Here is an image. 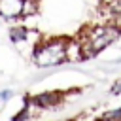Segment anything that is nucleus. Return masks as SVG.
<instances>
[{"instance_id":"f03ea898","label":"nucleus","mask_w":121,"mask_h":121,"mask_svg":"<svg viewBox=\"0 0 121 121\" xmlns=\"http://www.w3.org/2000/svg\"><path fill=\"white\" fill-rule=\"evenodd\" d=\"M119 36H121V28L106 23V25H98V26L81 30V34L78 38L81 42L85 59H93L100 51H104L106 47H110Z\"/></svg>"},{"instance_id":"9d476101","label":"nucleus","mask_w":121,"mask_h":121,"mask_svg":"<svg viewBox=\"0 0 121 121\" xmlns=\"http://www.w3.org/2000/svg\"><path fill=\"white\" fill-rule=\"evenodd\" d=\"M13 95H15V91H11V89H2V91H0V104L9 102V100L13 98Z\"/></svg>"},{"instance_id":"7ed1b4c3","label":"nucleus","mask_w":121,"mask_h":121,"mask_svg":"<svg viewBox=\"0 0 121 121\" xmlns=\"http://www.w3.org/2000/svg\"><path fill=\"white\" fill-rule=\"evenodd\" d=\"M62 98H64V95L59 91H43V93L30 96V102L36 110H53L62 104Z\"/></svg>"},{"instance_id":"f8f14e48","label":"nucleus","mask_w":121,"mask_h":121,"mask_svg":"<svg viewBox=\"0 0 121 121\" xmlns=\"http://www.w3.org/2000/svg\"><path fill=\"white\" fill-rule=\"evenodd\" d=\"M115 62H121V57H119V59H117V60H115Z\"/></svg>"},{"instance_id":"6e6552de","label":"nucleus","mask_w":121,"mask_h":121,"mask_svg":"<svg viewBox=\"0 0 121 121\" xmlns=\"http://www.w3.org/2000/svg\"><path fill=\"white\" fill-rule=\"evenodd\" d=\"M40 9V0H23V17H34Z\"/></svg>"},{"instance_id":"9b49d317","label":"nucleus","mask_w":121,"mask_h":121,"mask_svg":"<svg viewBox=\"0 0 121 121\" xmlns=\"http://www.w3.org/2000/svg\"><path fill=\"white\" fill-rule=\"evenodd\" d=\"M110 95H112V96H119V95H121V79H117V81L110 87Z\"/></svg>"},{"instance_id":"1a4fd4ad","label":"nucleus","mask_w":121,"mask_h":121,"mask_svg":"<svg viewBox=\"0 0 121 121\" xmlns=\"http://www.w3.org/2000/svg\"><path fill=\"white\" fill-rule=\"evenodd\" d=\"M102 121H121V106H117V108H113V110L104 112Z\"/></svg>"},{"instance_id":"f257e3e1","label":"nucleus","mask_w":121,"mask_h":121,"mask_svg":"<svg viewBox=\"0 0 121 121\" xmlns=\"http://www.w3.org/2000/svg\"><path fill=\"white\" fill-rule=\"evenodd\" d=\"M66 42L68 38L51 36L38 42L32 47L30 59L38 68H55L66 62Z\"/></svg>"},{"instance_id":"39448f33","label":"nucleus","mask_w":121,"mask_h":121,"mask_svg":"<svg viewBox=\"0 0 121 121\" xmlns=\"http://www.w3.org/2000/svg\"><path fill=\"white\" fill-rule=\"evenodd\" d=\"M85 60L83 55V47L79 38H68L66 42V62H81Z\"/></svg>"},{"instance_id":"20e7f679","label":"nucleus","mask_w":121,"mask_h":121,"mask_svg":"<svg viewBox=\"0 0 121 121\" xmlns=\"http://www.w3.org/2000/svg\"><path fill=\"white\" fill-rule=\"evenodd\" d=\"M0 17L4 21L23 19V0H0Z\"/></svg>"},{"instance_id":"423d86ee","label":"nucleus","mask_w":121,"mask_h":121,"mask_svg":"<svg viewBox=\"0 0 121 121\" xmlns=\"http://www.w3.org/2000/svg\"><path fill=\"white\" fill-rule=\"evenodd\" d=\"M30 32H32L30 28H26V26H23V25H15V26L9 28V40H11V43H15V45L26 43L28 38H30Z\"/></svg>"},{"instance_id":"0eeeda50","label":"nucleus","mask_w":121,"mask_h":121,"mask_svg":"<svg viewBox=\"0 0 121 121\" xmlns=\"http://www.w3.org/2000/svg\"><path fill=\"white\" fill-rule=\"evenodd\" d=\"M32 102H30V98L28 96H25V106L11 117V121H30V117H32Z\"/></svg>"}]
</instances>
